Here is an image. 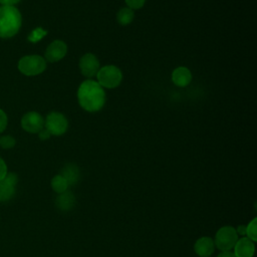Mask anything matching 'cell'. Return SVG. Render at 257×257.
Returning <instances> with one entry per match:
<instances>
[{"mask_svg": "<svg viewBox=\"0 0 257 257\" xmlns=\"http://www.w3.org/2000/svg\"><path fill=\"white\" fill-rule=\"evenodd\" d=\"M79 105L86 111L94 112L102 108L105 102L103 87L93 79H86L81 82L77 90Z\"/></svg>", "mask_w": 257, "mask_h": 257, "instance_id": "cell-1", "label": "cell"}, {"mask_svg": "<svg viewBox=\"0 0 257 257\" xmlns=\"http://www.w3.org/2000/svg\"><path fill=\"white\" fill-rule=\"evenodd\" d=\"M21 23V14L16 7L11 5L0 6V38H10L16 35Z\"/></svg>", "mask_w": 257, "mask_h": 257, "instance_id": "cell-2", "label": "cell"}, {"mask_svg": "<svg viewBox=\"0 0 257 257\" xmlns=\"http://www.w3.org/2000/svg\"><path fill=\"white\" fill-rule=\"evenodd\" d=\"M46 68V60L40 55H26L19 59L18 69L27 76H34L42 73Z\"/></svg>", "mask_w": 257, "mask_h": 257, "instance_id": "cell-3", "label": "cell"}, {"mask_svg": "<svg viewBox=\"0 0 257 257\" xmlns=\"http://www.w3.org/2000/svg\"><path fill=\"white\" fill-rule=\"evenodd\" d=\"M96 81L105 88H114L122 80V73L115 65H105L99 68L96 73Z\"/></svg>", "mask_w": 257, "mask_h": 257, "instance_id": "cell-4", "label": "cell"}, {"mask_svg": "<svg viewBox=\"0 0 257 257\" xmlns=\"http://www.w3.org/2000/svg\"><path fill=\"white\" fill-rule=\"evenodd\" d=\"M239 236L236 232V228L233 226H223L221 227L215 235L214 243L215 247L220 251H232L235 246Z\"/></svg>", "mask_w": 257, "mask_h": 257, "instance_id": "cell-5", "label": "cell"}, {"mask_svg": "<svg viewBox=\"0 0 257 257\" xmlns=\"http://www.w3.org/2000/svg\"><path fill=\"white\" fill-rule=\"evenodd\" d=\"M68 127V120L64 114L58 111H52L47 114L44 120V128L52 136L63 135Z\"/></svg>", "mask_w": 257, "mask_h": 257, "instance_id": "cell-6", "label": "cell"}, {"mask_svg": "<svg viewBox=\"0 0 257 257\" xmlns=\"http://www.w3.org/2000/svg\"><path fill=\"white\" fill-rule=\"evenodd\" d=\"M78 66L81 74L87 77L88 79H90L91 77H94L100 68L97 57L90 52L85 53L80 57Z\"/></svg>", "mask_w": 257, "mask_h": 257, "instance_id": "cell-7", "label": "cell"}, {"mask_svg": "<svg viewBox=\"0 0 257 257\" xmlns=\"http://www.w3.org/2000/svg\"><path fill=\"white\" fill-rule=\"evenodd\" d=\"M21 126L27 133L38 134L44 127V119L40 113L29 111L22 116Z\"/></svg>", "mask_w": 257, "mask_h": 257, "instance_id": "cell-8", "label": "cell"}, {"mask_svg": "<svg viewBox=\"0 0 257 257\" xmlns=\"http://www.w3.org/2000/svg\"><path fill=\"white\" fill-rule=\"evenodd\" d=\"M17 182L18 177L14 173H7L0 181V202H7L14 196Z\"/></svg>", "mask_w": 257, "mask_h": 257, "instance_id": "cell-9", "label": "cell"}, {"mask_svg": "<svg viewBox=\"0 0 257 257\" xmlns=\"http://www.w3.org/2000/svg\"><path fill=\"white\" fill-rule=\"evenodd\" d=\"M67 53V45L62 40L52 41L45 50V60L48 62H57Z\"/></svg>", "mask_w": 257, "mask_h": 257, "instance_id": "cell-10", "label": "cell"}, {"mask_svg": "<svg viewBox=\"0 0 257 257\" xmlns=\"http://www.w3.org/2000/svg\"><path fill=\"white\" fill-rule=\"evenodd\" d=\"M232 250L236 257H253L255 253V242L247 237L238 238Z\"/></svg>", "mask_w": 257, "mask_h": 257, "instance_id": "cell-11", "label": "cell"}, {"mask_svg": "<svg viewBox=\"0 0 257 257\" xmlns=\"http://www.w3.org/2000/svg\"><path fill=\"white\" fill-rule=\"evenodd\" d=\"M215 249L216 247L213 238L207 236L197 239L194 244V251L199 257L211 256L214 253Z\"/></svg>", "mask_w": 257, "mask_h": 257, "instance_id": "cell-12", "label": "cell"}, {"mask_svg": "<svg viewBox=\"0 0 257 257\" xmlns=\"http://www.w3.org/2000/svg\"><path fill=\"white\" fill-rule=\"evenodd\" d=\"M172 80L177 86L185 87L190 84L192 80V73L188 67L179 66L172 72Z\"/></svg>", "mask_w": 257, "mask_h": 257, "instance_id": "cell-13", "label": "cell"}, {"mask_svg": "<svg viewBox=\"0 0 257 257\" xmlns=\"http://www.w3.org/2000/svg\"><path fill=\"white\" fill-rule=\"evenodd\" d=\"M74 204H75V197L69 191H65L63 193L58 194L55 199V205L61 211L71 210L74 207Z\"/></svg>", "mask_w": 257, "mask_h": 257, "instance_id": "cell-14", "label": "cell"}, {"mask_svg": "<svg viewBox=\"0 0 257 257\" xmlns=\"http://www.w3.org/2000/svg\"><path fill=\"white\" fill-rule=\"evenodd\" d=\"M60 175L66 180L69 186L75 185L79 180V169L74 164H67L61 170Z\"/></svg>", "mask_w": 257, "mask_h": 257, "instance_id": "cell-15", "label": "cell"}, {"mask_svg": "<svg viewBox=\"0 0 257 257\" xmlns=\"http://www.w3.org/2000/svg\"><path fill=\"white\" fill-rule=\"evenodd\" d=\"M135 18V12L133 9L128 8V7H123L120 8L116 14V20L118 22V24L125 26L128 25L130 23L133 22Z\"/></svg>", "mask_w": 257, "mask_h": 257, "instance_id": "cell-16", "label": "cell"}, {"mask_svg": "<svg viewBox=\"0 0 257 257\" xmlns=\"http://www.w3.org/2000/svg\"><path fill=\"white\" fill-rule=\"evenodd\" d=\"M68 186H69L68 183L66 182V180L60 174L54 176L51 180V188L57 194H60V193H63L65 191H67Z\"/></svg>", "mask_w": 257, "mask_h": 257, "instance_id": "cell-17", "label": "cell"}, {"mask_svg": "<svg viewBox=\"0 0 257 257\" xmlns=\"http://www.w3.org/2000/svg\"><path fill=\"white\" fill-rule=\"evenodd\" d=\"M257 218H253L247 225L245 231V237L253 242L257 241Z\"/></svg>", "mask_w": 257, "mask_h": 257, "instance_id": "cell-18", "label": "cell"}, {"mask_svg": "<svg viewBox=\"0 0 257 257\" xmlns=\"http://www.w3.org/2000/svg\"><path fill=\"white\" fill-rule=\"evenodd\" d=\"M16 144V141L11 136H3L0 138V147L5 150L12 149Z\"/></svg>", "mask_w": 257, "mask_h": 257, "instance_id": "cell-19", "label": "cell"}, {"mask_svg": "<svg viewBox=\"0 0 257 257\" xmlns=\"http://www.w3.org/2000/svg\"><path fill=\"white\" fill-rule=\"evenodd\" d=\"M127 7L135 10V9H140L142 8L145 3H146V0H124Z\"/></svg>", "mask_w": 257, "mask_h": 257, "instance_id": "cell-20", "label": "cell"}, {"mask_svg": "<svg viewBox=\"0 0 257 257\" xmlns=\"http://www.w3.org/2000/svg\"><path fill=\"white\" fill-rule=\"evenodd\" d=\"M7 123H8L7 115H6V113L4 112V110H2V109L0 108V133L4 132V130H5L6 126H7Z\"/></svg>", "mask_w": 257, "mask_h": 257, "instance_id": "cell-21", "label": "cell"}, {"mask_svg": "<svg viewBox=\"0 0 257 257\" xmlns=\"http://www.w3.org/2000/svg\"><path fill=\"white\" fill-rule=\"evenodd\" d=\"M8 171H7V166L5 161L0 157V181L3 180L5 178V176L7 175Z\"/></svg>", "mask_w": 257, "mask_h": 257, "instance_id": "cell-22", "label": "cell"}, {"mask_svg": "<svg viewBox=\"0 0 257 257\" xmlns=\"http://www.w3.org/2000/svg\"><path fill=\"white\" fill-rule=\"evenodd\" d=\"M51 135L48 133V131L47 130H45L44 127L38 133V137H39V139L40 140H42V141H45V140H47V139H49V137H50Z\"/></svg>", "mask_w": 257, "mask_h": 257, "instance_id": "cell-23", "label": "cell"}, {"mask_svg": "<svg viewBox=\"0 0 257 257\" xmlns=\"http://www.w3.org/2000/svg\"><path fill=\"white\" fill-rule=\"evenodd\" d=\"M245 231H246V225H240L238 228H236V232L238 236L245 237Z\"/></svg>", "mask_w": 257, "mask_h": 257, "instance_id": "cell-24", "label": "cell"}, {"mask_svg": "<svg viewBox=\"0 0 257 257\" xmlns=\"http://www.w3.org/2000/svg\"><path fill=\"white\" fill-rule=\"evenodd\" d=\"M217 257H236L232 251H221Z\"/></svg>", "mask_w": 257, "mask_h": 257, "instance_id": "cell-25", "label": "cell"}, {"mask_svg": "<svg viewBox=\"0 0 257 257\" xmlns=\"http://www.w3.org/2000/svg\"><path fill=\"white\" fill-rule=\"evenodd\" d=\"M20 0H0V4L2 5H11L14 6V4L18 3Z\"/></svg>", "mask_w": 257, "mask_h": 257, "instance_id": "cell-26", "label": "cell"}, {"mask_svg": "<svg viewBox=\"0 0 257 257\" xmlns=\"http://www.w3.org/2000/svg\"><path fill=\"white\" fill-rule=\"evenodd\" d=\"M206 257H211V256H206Z\"/></svg>", "mask_w": 257, "mask_h": 257, "instance_id": "cell-27", "label": "cell"}]
</instances>
